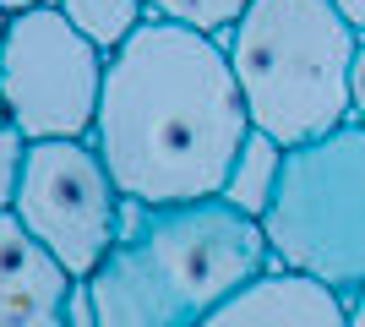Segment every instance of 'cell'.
Here are the masks:
<instances>
[{"label":"cell","mask_w":365,"mask_h":327,"mask_svg":"<svg viewBox=\"0 0 365 327\" xmlns=\"http://www.w3.org/2000/svg\"><path fill=\"white\" fill-rule=\"evenodd\" d=\"M251 131L229 49L207 33L148 22L109 55L88 142L120 197L185 207L224 197L229 164Z\"/></svg>","instance_id":"obj_1"},{"label":"cell","mask_w":365,"mask_h":327,"mask_svg":"<svg viewBox=\"0 0 365 327\" xmlns=\"http://www.w3.org/2000/svg\"><path fill=\"white\" fill-rule=\"evenodd\" d=\"M273 273L257 218L224 202L153 207L148 229L93 273L98 327H202L218 306Z\"/></svg>","instance_id":"obj_2"},{"label":"cell","mask_w":365,"mask_h":327,"mask_svg":"<svg viewBox=\"0 0 365 327\" xmlns=\"http://www.w3.org/2000/svg\"><path fill=\"white\" fill-rule=\"evenodd\" d=\"M224 49L251 125L284 147L322 142L354 120L360 33L333 0H251Z\"/></svg>","instance_id":"obj_3"},{"label":"cell","mask_w":365,"mask_h":327,"mask_svg":"<svg viewBox=\"0 0 365 327\" xmlns=\"http://www.w3.org/2000/svg\"><path fill=\"white\" fill-rule=\"evenodd\" d=\"M273 267L354 300L365 289V131L344 125L289 147L273 213L262 218Z\"/></svg>","instance_id":"obj_4"},{"label":"cell","mask_w":365,"mask_h":327,"mask_svg":"<svg viewBox=\"0 0 365 327\" xmlns=\"http://www.w3.org/2000/svg\"><path fill=\"white\" fill-rule=\"evenodd\" d=\"M109 55L88 44L61 11L11 16L0 49V98L28 142H88L98 125Z\"/></svg>","instance_id":"obj_5"},{"label":"cell","mask_w":365,"mask_h":327,"mask_svg":"<svg viewBox=\"0 0 365 327\" xmlns=\"http://www.w3.org/2000/svg\"><path fill=\"white\" fill-rule=\"evenodd\" d=\"M115 213L120 186L93 142H33L16 218L71 279H93L104 267L115 251Z\"/></svg>","instance_id":"obj_6"},{"label":"cell","mask_w":365,"mask_h":327,"mask_svg":"<svg viewBox=\"0 0 365 327\" xmlns=\"http://www.w3.org/2000/svg\"><path fill=\"white\" fill-rule=\"evenodd\" d=\"M71 279L28 234L16 213H0V327H66Z\"/></svg>","instance_id":"obj_7"},{"label":"cell","mask_w":365,"mask_h":327,"mask_svg":"<svg viewBox=\"0 0 365 327\" xmlns=\"http://www.w3.org/2000/svg\"><path fill=\"white\" fill-rule=\"evenodd\" d=\"M202 327H349V300L300 273H262L251 289L218 306Z\"/></svg>","instance_id":"obj_8"},{"label":"cell","mask_w":365,"mask_h":327,"mask_svg":"<svg viewBox=\"0 0 365 327\" xmlns=\"http://www.w3.org/2000/svg\"><path fill=\"white\" fill-rule=\"evenodd\" d=\"M284 164H289V147H284L278 137H267V131H251L245 147L235 153V164H229V180H224V197H218V202L262 224V218L273 213Z\"/></svg>","instance_id":"obj_9"},{"label":"cell","mask_w":365,"mask_h":327,"mask_svg":"<svg viewBox=\"0 0 365 327\" xmlns=\"http://www.w3.org/2000/svg\"><path fill=\"white\" fill-rule=\"evenodd\" d=\"M61 16L88 38V44L104 49V55H115L137 28L153 22L148 0H61Z\"/></svg>","instance_id":"obj_10"},{"label":"cell","mask_w":365,"mask_h":327,"mask_svg":"<svg viewBox=\"0 0 365 327\" xmlns=\"http://www.w3.org/2000/svg\"><path fill=\"white\" fill-rule=\"evenodd\" d=\"M153 22H175V28L207 33L224 44L229 33L240 28V16L251 11V0H148Z\"/></svg>","instance_id":"obj_11"},{"label":"cell","mask_w":365,"mask_h":327,"mask_svg":"<svg viewBox=\"0 0 365 327\" xmlns=\"http://www.w3.org/2000/svg\"><path fill=\"white\" fill-rule=\"evenodd\" d=\"M28 153H33V142L16 125H6L0 131V213H16L22 180H28Z\"/></svg>","instance_id":"obj_12"},{"label":"cell","mask_w":365,"mask_h":327,"mask_svg":"<svg viewBox=\"0 0 365 327\" xmlns=\"http://www.w3.org/2000/svg\"><path fill=\"white\" fill-rule=\"evenodd\" d=\"M66 327H98V306H93V284L82 279L66 300Z\"/></svg>","instance_id":"obj_13"},{"label":"cell","mask_w":365,"mask_h":327,"mask_svg":"<svg viewBox=\"0 0 365 327\" xmlns=\"http://www.w3.org/2000/svg\"><path fill=\"white\" fill-rule=\"evenodd\" d=\"M349 93H354V125L365 131V38H360V55H354V77H349Z\"/></svg>","instance_id":"obj_14"},{"label":"cell","mask_w":365,"mask_h":327,"mask_svg":"<svg viewBox=\"0 0 365 327\" xmlns=\"http://www.w3.org/2000/svg\"><path fill=\"white\" fill-rule=\"evenodd\" d=\"M333 6H338L344 16H349V28H354V33L365 38V0H333Z\"/></svg>","instance_id":"obj_15"},{"label":"cell","mask_w":365,"mask_h":327,"mask_svg":"<svg viewBox=\"0 0 365 327\" xmlns=\"http://www.w3.org/2000/svg\"><path fill=\"white\" fill-rule=\"evenodd\" d=\"M38 6H44V0H0L6 16H28V11H38Z\"/></svg>","instance_id":"obj_16"},{"label":"cell","mask_w":365,"mask_h":327,"mask_svg":"<svg viewBox=\"0 0 365 327\" xmlns=\"http://www.w3.org/2000/svg\"><path fill=\"white\" fill-rule=\"evenodd\" d=\"M349 327H365V289L349 300Z\"/></svg>","instance_id":"obj_17"},{"label":"cell","mask_w":365,"mask_h":327,"mask_svg":"<svg viewBox=\"0 0 365 327\" xmlns=\"http://www.w3.org/2000/svg\"><path fill=\"white\" fill-rule=\"evenodd\" d=\"M6 33H11V16L0 11V49H6Z\"/></svg>","instance_id":"obj_18"},{"label":"cell","mask_w":365,"mask_h":327,"mask_svg":"<svg viewBox=\"0 0 365 327\" xmlns=\"http://www.w3.org/2000/svg\"><path fill=\"white\" fill-rule=\"evenodd\" d=\"M6 125H11V115H6V98H0V131H6Z\"/></svg>","instance_id":"obj_19"}]
</instances>
